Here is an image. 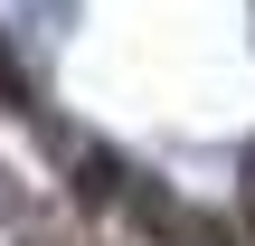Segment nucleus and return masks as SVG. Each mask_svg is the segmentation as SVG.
Instances as JSON below:
<instances>
[{
  "label": "nucleus",
  "mask_w": 255,
  "mask_h": 246,
  "mask_svg": "<svg viewBox=\"0 0 255 246\" xmlns=\"http://www.w3.org/2000/svg\"><path fill=\"white\" fill-rule=\"evenodd\" d=\"M38 246H47V237H38Z\"/></svg>",
  "instance_id": "4"
},
{
  "label": "nucleus",
  "mask_w": 255,
  "mask_h": 246,
  "mask_svg": "<svg viewBox=\"0 0 255 246\" xmlns=\"http://www.w3.org/2000/svg\"><path fill=\"white\" fill-rule=\"evenodd\" d=\"M227 199H237V237L255 246V142L237 152V180H227Z\"/></svg>",
  "instance_id": "3"
},
{
  "label": "nucleus",
  "mask_w": 255,
  "mask_h": 246,
  "mask_svg": "<svg viewBox=\"0 0 255 246\" xmlns=\"http://www.w3.org/2000/svg\"><path fill=\"white\" fill-rule=\"evenodd\" d=\"M0 28H9L19 47H47V38L76 28V0H0Z\"/></svg>",
  "instance_id": "2"
},
{
  "label": "nucleus",
  "mask_w": 255,
  "mask_h": 246,
  "mask_svg": "<svg viewBox=\"0 0 255 246\" xmlns=\"http://www.w3.org/2000/svg\"><path fill=\"white\" fill-rule=\"evenodd\" d=\"M38 104H47V66H38V47H19V38L0 28V114L28 123Z\"/></svg>",
  "instance_id": "1"
}]
</instances>
